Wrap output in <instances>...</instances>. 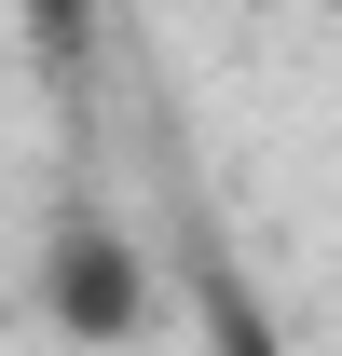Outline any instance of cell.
<instances>
[{"instance_id":"6da1fadb","label":"cell","mask_w":342,"mask_h":356,"mask_svg":"<svg viewBox=\"0 0 342 356\" xmlns=\"http://www.w3.org/2000/svg\"><path fill=\"white\" fill-rule=\"evenodd\" d=\"M42 315L69 329V343H137V315H151L137 247H124L110 220H55V247H42Z\"/></svg>"},{"instance_id":"7a4b0ae2","label":"cell","mask_w":342,"mask_h":356,"mask_svg":"<svg viewBox=\"0 0 342 356\" xmlns=\"http://www.w3.org/2000/svg\"><path fill=\"white\" fill-rule=\"evenodd\" d=\"M315 14H342V0H315Z\"/></svg>"}]
</instances>
